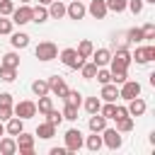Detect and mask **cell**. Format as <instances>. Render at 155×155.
I'll return each mask as SVG.
<instances>
[{"label": "cell", "instance_id": "cell-4", "mask_svg": "<svg viewBox=\"0 0 155 155\" xmlns=\"http://www.w3.org/2000/svg\"><path fill=\"white\" fill-rule=\"evenodd\" d=\"M63 138H65V150H68V153H78V150L82 148V143H85L80 128H68Z\"/></svg>", "mask_w": 155, "mask_h": 155}, {"label": "cell", "instance_id": "cell-1", "mask_svg": "<svg viewBox=\"0 0 155 155\" xmlns=\"http://www.w3.org/2000/svg\"><path fill=\"white\" fill-rule=\"evenodd\" d=\"M131 61H133V58H131V51H128L126 46H119L116 53H111L109 65H111V70H128Z\"/></svg>", "mask_w": 155, "mask_h": 155}, {"label": "cell", "instance_id": "cell-7", "mask_svg": "<svg viewBox=\"0 0 155 155\" xmlns=\"http://www.w3.org/2000/svg\"><path fill=\"white\" fill-rule=\"evenodd\" d=\"M102 143H104L109 150H119L121 143H124V138H121V133H119L116 128H104V131H102Z\"/></svg>", "mask_w": 155, "mask_h": 155}, {"label": "cell", "instance_id": "cell-26", "mask_svg": "<svg viewBox=\"0 0 155 155\" xmlns=\"http://www.w3.org/2000/svg\"><path fill=\"white\" fill-rule=\"evenodd\" d=\"M116 131H119V133L133 131V116H121V119H116Z\"/></svg>", "mask_w": 155, "mask_h": 155}, {"label": "cell", "instance_id": "cell-18", "mask_svg": "<svg viewBox=\"0 0 155 155\" xmlns=\"http://www.w3.org/2000/svg\"><path fill=\"white\" fill-rule=\"evenodd\" d=\"M104 102H116L119 99V87L114 85V82H107V85H102V94H99Z\"/></svg>", "mask_w": 155, "mask_h": 155}, {"label": "cell", "instance_id": "cell-10", "mask_svg": "<svg viewBox=\"0 0 155 155\" xmlns=\"http://www.w3.org/2000/svg\"><path fill=\"white\" fill-rule=\"evenodd\" d=\"M131 58H136V63L145 65V63L155 61V46H138V48H136V53H133Z\"/></svg>", "mask_w": 155, "mask_h": 155}, {"label": "cell", "instance_id": "cell-38", "mask_svg": "<svg viewBox=\"0 0 155 155\" xmlns=\"http://www.w3.org/2000/svg\"><path fill=\"white\" fill-rule=\"evenodd\" d=\"M44 116H46V121H48V124H53V126H58V124L63 121V114H61L58 109H51V111H46Z\"/></svg>", "mask_w": 155, "mask_h": 155}, {"label": "cell", "instance_id": "cell-13", "mask_svg": "<svg viewBox=\"0 0 155 155\" xmlns=\"http://www.w3.org/2000/svg\"><path fill=\"white\" fill-rule=\"evenodd\" d=\"M65 15H68L70 19H82V17L87 15V7H85L80 0H73L70 5H65Z\"/></svg>", "mask_w": 155, "mask_h": 155}, {"label": "cell", "instance_id": "cell-50", "mask_svg": "<svg viewBox=\"0 0 155 155\" xmlns=\"http://www.w3.org/2000/svg\"><path fill=\"white\" fill-rule=\"evenodd\" d=\"M39 5H46V7H48V5H51V0H39Z\"/></svg>", "mask_w": 155, "mask_h": 155}, {"label": "cell", "instance_id": "cell-32", "mask_svg": "<svg viewBox=\"0 0 155 155\" xmlns=\"http://www.w3.org/2000/svg\"><path fill=\"white\" fill-rule=\"evenodd\" d=\"M31 92H34L36 97L48 94V80H34V82H31Z\"/></svg>", "mask_w": 155, "mask_h": 155}, {"label": "cell", "instance_id": "cell-27", "mask_svg": "<svg viewBox=\"0 0 155 155\" xmlns=\"http://www.w3.org/2000/svg\"><path fill=\"white\" fill-rule=\"evenodd\" d=\"M75 51H78L82 58H90V56H92V51H94V46H92V41H90V39H82V41L78 44V48H75Z\"/></svg>", "mask_w": 155, "mask_h": 155}, {"label": "cell", "instance_id": "cell-28", "mask_svg": "<svg viewBox=\"0 0 155 155\" xmlns=\"http://www.w3.org/2000/svg\"><path fill=\"white\" fill-rule=\"evenodd\" d=\"M63 102H65V104H73V107H80V104H82V94H80L78 90H68L65 97H63Z\"/></svg>", "mask_w": 155, "mask_h": 155}, {"label": "cell", "instance_id": "cell-34", "mask_svg": "<svg viewBox=\"0 0 155 155\" xmlns=\"http://www.w3.org/2000/svg\"><path fill=\"white\" fill-rule=\"evenodd\" d=\"M17 78V68H7V65H0V80L2 82H12Z\"/></svg>", "mask_w": 155, "mask_h": 155}, {"label": "cell", "instance_id": "cell-23", "mask_svg": "<svg viewBox=\"0 0 155 155\" xmlns=\"http://www.w3.org/2000/svg\"><path fill=\"white\" fill-rule=\"evenodd\" d=\"M0 153H2V155H15V153H17V140H15V136H12V138H0Z\"/></svg>", "mask_w": 155, "mask_h": 155}, {"label": "cell", "instance_id": "cell-51", "mask_svg": "<svg viewBox=\"0 0 155 155\" xmlns=\"http://www.w3.org/2000/svg\"><path fill=\"white\" fill-rule=\"evenodd\" d=\"M19 2H22V5H29V2H31V0H19Z\"/></svg>", "mask_w": 155, "mask_h": 155}, {"label": "cell", "instance_id": "cell-15", "mask_svg": "<svg viewBox=\"0 0 155 155\" xmlns=\"http://www.w3.org/2000/svg\"><path fill=\"white\" fill-rule=\"evenodd\" d=\"M87 12L94 17V19H104L107 17V2L104 0H90V7H87Z\"/></svg>", "mask_w": 155, "mask_h": 155}, {"label": "cell", "instance_id": "cell-37", "mask_svg": "<svg viewBox=\"0 0 155 155\" xmlns=\"http://www.w3.org/2000/svg\"><path fill=\"white\" fill-rule=\"evenodd\" d=\"M78 109H80V107H73V104H65L61 114H63V119H68V121H78Z\"/></svg>", "mask_w": 155, "mask_h": 155}, {"label": "cell", "instance_id": "cell-5", "mask_svg": "<svg viewBox=\"0 0 155 155\" xmlns=\"http://www.w3.org/2000/svg\"><path fill=\"white\" fill-rule=\"evenodd\" d=\"M12 114L27 121V119H31V116H36V102H29V99H22V102H17V104H12Z\"/></svg>", "mask_w": 155, "mask_h": 155}, {"label": "cell", "instance_id": "cell-29", "mask_svg": "<svg viewBox=\"0 0 155 155\" xmlns=\"http://www.w3.org/2000/svg\"><path fill=\"white\" fill-rule=\"evenodd\" d=\"M51 109H53L51 97H48V94H41L39 102H36V111H39V114H46V111H51Z\"/></svg>", "mask_w": 155, "mask_h": 155}, {"label": "cell", "instance_id": "cell-33", "mask_svg": "<svg viewBox=\"0 0 155 155\" xmlns=\"http://www.w3.org/2000/svg\"><path fill=\"white\" fill-rule=\"evenodd\" d=\"M126 39H128V44H140V41H145V39H143V31H140L138 27H131V29L126 31Z\"/></svg>", "mask_w": 155, "mask_h": 155}, {"label": "cell", "instance_id": "cell-49", "mask_svg": "<svg viewBox=\"0 0 155 155\" xmlns=\"http://www.w3.org/2000/svg\"><path fill=\"white\" fill-rule=\"evenodd\" d=\"M5 136V121H0V138Z\"/></svg>", "mask_w": 155, "mask_h": 155}, {"label": "cell", "instance_id": "cell-19", "mask_svg": "<svg viewBox=\"0 0 155 155\" xmlns=\"http://www.w3.org/2000/svg\"><path fill=\"white\" fill-rule=\"evenodd\" d=\"M10 44H12L15 48H27V46H29V34H24V31H12V34H10Z\"/></svg>", "mask_w": 155, "mask_h": 155}, {"label": "cell", "instance_id": "cell-12", "mask_svg": "<svg viewBox=\"0 0 155 155\" xmlns=\"http://www.w3.org/2000/svg\"><path fill=\"white\" fill-rule=\"evenodd\" d=\"M126 109H128V116L136 119V116H143V114H145L148 104H145V99H140V94H138V97L128 99V107H126Z\"/></svg>", "mask_w": 155, "mask_h": 155}, {"label": "cell", "instance_id": "cell-6", "mask_svg": "<svg viewBox=\"0 0 155 155\" xmlns=\"http://www.w3.org/2000/svg\"><path fill=\"white\" fill-rule=\"evenodd\" d=\"M15 140H17V153H19V155H34V136H31V133L19 131V133L15 136Z\"/></svg>", "mask_w": 155, "mask_h": 155}, {"label": "cell", "instance_id": "cell-47", "mask_svg": "<svg viewBox=\"0 0 155 155\" xmlns=\"http://www.w3.org/2000/svg\"><path fill=\"white\" fill-rule=\"evenodd\" d=\"M0 104H12V94L10 92H0Z\"/></svg>", "mask_w": 155, "mask_h": 155}, {"label": "cell", "instance_id": "cell-17", "mask_svg": "<svg viewBox=\"0 0 155 155\" xmlns=\"http://www.w3.org/2000/svg\"><path fill=\"white\" fill-rule=\"evenodd\" d=\"M87 126H90V131H92V133H102V131L107 128V119H104L99 111H97V114H90Z\"/></svg>", "mask_w": 155, "mask_h": 155}, {"label": "cell", "instance_id": "cell-3", "mask_svg": "<svg viewBox=\"0 0 155 155\" xmlns=\"http://www.w3.org/2000/svg\"><path fill=\"white\" fill-rule=\"evenodd\" d=\"M61 63H63L65 68H70V70H80V65L85 63V58H82L75 48H63V51H61Z\"/></svg>", "mask_w": 155, "mask_h": 155}, {"label": "cell", "instance_id": "cell-36", "mask_svg": "<svg viewBox=\"0 0 155 155\" xmlns=\"http://www.w3.org/2000/svg\"><path fill=\"white\" fill-rule=\"evenodd\" d=\"M114 109H116V102H107V104H102V107H99V114L109 121V119H114Z\"/></svg>", "mask_w": 155, "mask_h": 155}, {"label": "cell", "instance_id": "cell-2", "mask_svg": "<svg viewBox=\"0 0 155 155\" xmlns=\"http://www.w3.org/2000/svg\"><path fill=\"white\" fill-rule=\"evenodd\" d=\"M34 56L39 58V61H44V63H48V61H53V58H58V46L53 44V41H41L36 48H34Z\"/></svg>", "mask_w": 155, "mask_h": 155}, {"label": "cell", "instance_id": "cell-45", "mask_svg": "<svg viewBox=\"0 0 155 155\" xmlns=\"http://www.w3.org/2000/svg\"><path fill=\"white\" fill-rule=\"evenodd\" d=\"M12 116V104H0V121H7Z\"/></svg>", "mask_w": 155, "mask_h": 155}, {"label": "cell", "instance_id": "cell-41", "mask_svg": "<svg viewBox=\"0 0 155 155\" xmlns=\"http://www.w3.org/2000/svg\"><path fill=\"white\" fill-rule=\"evenodd\" d=\"M143 5H145L143 0H126V7H128L133 15H140V12H143Z\"/></svg>", "mask_w": 155, "mask_h": 155}, {"label": "cell", "instance_id": "cell-9", "mask_svg": "<svg viewBox=\"0 0 155 155\" xmlns=\"http://www.w3.org/2000/svg\"><path fill=\"white\" fill-rule=\"evenodd\" d=\"M10 17H12V24H19V27H22V24H29V22H31V7H29V5H19V7L12 10Z\"/></svg>", "mask_w": 155, "mask_h": 155}, {"label": "cell", "instance_id": "cell-48", "mask_svg": "<svg viewBox=\"0 0 155 155\" xmlns=\"http://www.w3.org/2000/svg\"><path fill=\"white\" fill-rule=\"evenodd\" d=\"M68 150L65 148H51V155H65Z\"/></svg>", "mask_w": 155, "mask_h": 155}, {"label": "cell", "instance_id": "cell-16", "mask_svg": "<svg viewBox=\"0 0 155 155\" xmlns=\"http://www.w3.org/2000/svg\"><path fill=\"white\" fill-rule=\"evenodd\" d=\"M19 131H24V119H19V116H10L7 121H5V133H10V136H17Z\"/></svg>", "mask_w": 155, "mask_h": 155}, {"label": "cell", "instance_id": "cell-31", "mask_svg": "<svg viewBox=\"0 0 155 155\" xmlns=\"http://www.w3.org/2000/svg\"><path fill=\"white\" fill-rule=\"evenodd\" d=\"M80 73H82V78H85V80H92V78L97 75V65H94L92 61H90V63L85 61V63L80 65Z\"/></svg>", "mask_w": 155, "mask_h": 155}, {"label": "cell", "instance_id": "cell-43", "mask_svg": "<svg viewBox=\"0 0 155 155\" xmlns=\"http://www.w3.org/2000/svg\"><path fill=\"white\" fill-rule=\"evenodd\" d=\"M140 31H143V39H145V41L155 39V24H153V22H150V24H145V27H140Z\"/></svg>", "mask_w": 155, "mask_h": 155}, {"label": "cell", "instance_id": "cell-11", "mask_svg": "<svg viewBox=\"0 0 155 155\" xmlns=\"http://www.w3.org/2000/svg\"><path fill=\"white\" fill-rule=\"evenodd\" d=\"M48 92H53L56 97H65V92H68L65 80H63L61 75H51V78H48Z\"/></svg>", "mask_w": 155, "mask_h": 155}, {"label": "cell", "instance_id": "cell-44", "mask_svg": "<svg viewBox=\"0 0 155 155\" xmlns=\"http://www.w3.org/2000/svg\"><path fill=\"white\" fill-rule=\"evenodd\" d=\"M0 34H12V19L0 15Z\"/></svg>", "mask_w": 155, "mask_h": 155}, {"label": "cell", "instance_id": "cell-21", "mask_svg": "<svg viewBox=\"0 0 155 155\" xmlns=\"http://www.w3.org/2000/svg\"><path fill=\"white\" fill-rule=\"evenodd\" d=\"M46 19H48V7H46V5H36V7H31V22L44 24Z\"/></svg>", "mask_w": 155, "mask_h": 155}, {"label": "cell", "instance_id": "cell-30", "mask_svg": "<svg viewBox=\"0 0 155 155\" xmlns=\"http://www.w3.org/2000/svg\"><path fill=\"white\" fill-rule=\"evenodd\" d=\"M0 65H7V68H19V56L17 53H5L2 58H0Z\"/></svg>", "mask_w": 155, "mask_h": 155}, {"label": "cell", "instance_id": "cell-46", "mask_svg": "<svg viewBox=\"0 0 155 155\" xmlns=\"http://www.w3.org/2000/svg\"><path fill=\"white\" fill-rule=\"evenodd\" d=\"M121 116H128V109H126V107H121V104H116V109H114V121H116V119H121Z\"/></svg>", "mask_w": 155, "mask_h": 155}, {"label": "cell", "instance_id": "cell-8", "mask_svg": "<svg viewBox=\"0 0 155 155\" xmlns=\"http://www.w3.org/2000/svg\"><path fill=\"white\" fill-rule=\"evenodd\" d=\"M140 94V82L138 80H126V82H121V90H119V97L121 99H133V97H138Z\"/></svg>", "mask_w": 155, "mask_h": 155}, {"label": "cell", "instance_id": "cell-14", "mask_svg": "<svg viewBox=\"0 0 155 155\" xmlns=\"http://www.w3.org/2000/svg\"><path fill=\"white\" fill-rule=\"evenodd\" d=\"M90 58H92V63H94L97 68H104V65H109V61H111V51H109V48H94Z\"/></svg>", "mask_w": 155, "mask_h": 155}, {"label": "cell", "instance_id": "cell-24", "mask_svg": "<svg viewBox=\"0 0 155 155\" xmlns=\"http://www.w3.org/2000/svg\"><path fill=\"white\" fill-rule=\"evenodd\" d=\"M82 145H85L87 150L97 153V150H102V145H104V143H102V136H99V133H92V136H87V140H85Z\"/></svg>", "mask_w": 155, "mask_h": 155}, {"label": "cell", "instance_id": "cell-40", "mask_svg": "<svg viewBox=\"0 0 155 155\" xmlns=\"http://www.w3.org/2000/svg\"><path fill=\"white\" fill-rule=\"evenodd\" d=\"M128 80V70H111V82L114 85H121Z\"/></svg>", "mask_w": 155, "mask_h": 155}, {"label": "cell", "instance_id": "cell-39", "mask_svg": "<svg viewBox=\"0 0 155 155\" xmlns=\"http://www.w3.org/2000/svg\"><path fill=\"white\" fill-rule=\"evenodd\" d=\"M102 85H107V82H111V70H107V65L104 68H97V75H94Z\"/></svg>", "mask_w": 155, "mask_h": 155}, {"label": "cell", "instance_id": "cell-25", "mask_svg": "<svg viewBox=\"0 0 155 155\" xmlns=\"http://www.w3.org/2000/svg\"><path fill=\"white\" fill-rule=\"evenodd\" d=\"M82 107H85L87 114H97L99 107H102V99H99V97H87V99L82 102Z\"/></svg>", "mask_w": 155, "mask_h": 155}, {"label": "cell", "instance_id": "cell-52", "mask_svg": "<svg viewBox=\"0 0 155 155\" xmlns=\"http://www.w3.org/2000/svg\"><path fill=\"white\" fill-rule=\"evenodd\" d=\"M143 2H150V5H155V0H143Z\"/></svg>", "mask_w": 155, "mask_h": 155}, {"label": "cell", "instance_id": "cell-22", "mask_svg": "<svg viewBox=\"0 0 155 155\" xmlns=\"http://www.w3.org/2000/svg\"><path fill=\"white\" fill-rule=\"evenodd\" d=\"M36 136H39V138H44V140H48V138H53V136H56V126H53V124H48V121H44V124H39V126H36Z\"/></svg>", "mask_w": 155, "mask_h": 155}, {"label": "cell", "instance_id": "cell-20", "mask_svg": "<svg viewBox=\"0 0 155 155\" xmlns=\"http://www.w3.org/2000/svg\"><path fill=\"white\" fill-rule=\"evenodd\" d=\"M48 17H51V19H63V17H65V5H63L61 0H51V5H48Z\"/></svg>", "mask_w": 155, "mask_h": 155}, {"label": "cell", "instance_id": "cell-35", "mask_svg": "<svg viewBox=\"0 0 155 155\" xmlns=\"http://www.w3.org/2000/svg\"><path fill=\"white\" fill-rule=\"evenodd\" d=\"M104 2H107V10L109 12H116L119 15V12L126 10V0H104Z\"/></svg>", "mask_w": 155, "mask_h": 155}, {"label": "cell", "instance_id": "cell-42", "mask_svg": "<svg viewBox=\"0 0 155 155\" xmlns=\"http://www.w3.org/2000/svg\"><path fill=\"white\" fill-rule=\"evenodd\" d=\"M12 10H15V2L12 0H0V15L2 17H10Z\"/></svg>", "mask_w": 155, "mask_h": 155}]
</instances>
